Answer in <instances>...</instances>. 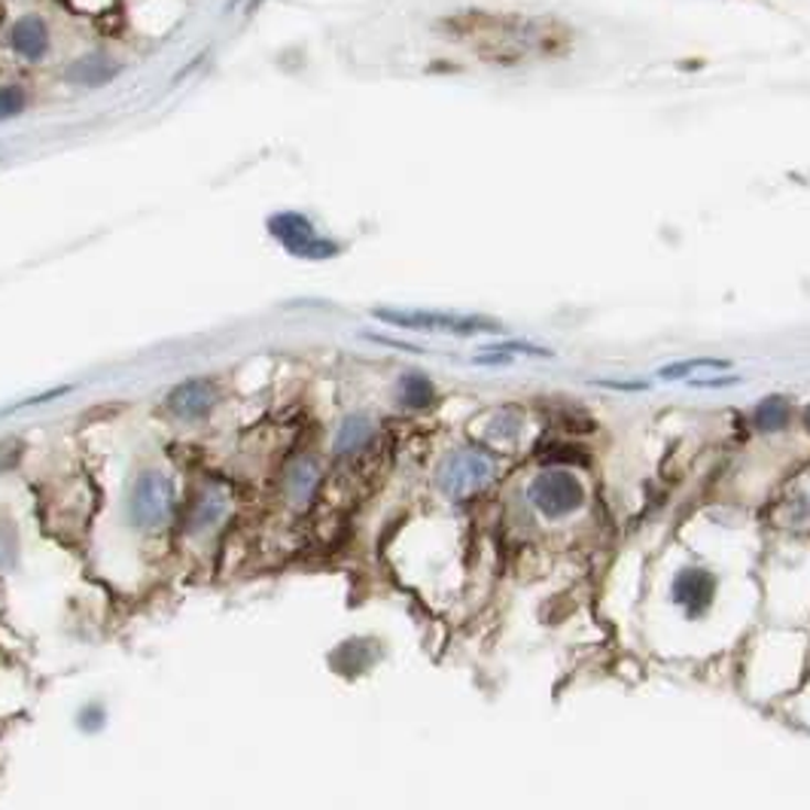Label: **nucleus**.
<instances>
[{
    "label": "nucleus",
    "instance_id": "nucleus-1",
    "mask_svg": "<svg viewBox=\"0 0 810 810\" xmlns=\"http://www.w3.org/2000/svg\"><path fill=\"white\" fill-rule=\"evenodd\" d=\"M266 229H269L271 238L290 257L305 259V262H323V259H333L342 253V245L335 238L321 235V231L314 229V223L305 214H299V210H278V214H271Z\"/></svg>",
    "mask_w": 810,
    "mask_h": 810
},
{
    "label": "nucleus",
    "instance_id": "nucleus-2",
    "mask_svg": "<svg viewBox=\"0 0 810 810\" xmlns=\"http://www.w3.org/2000/svg\"><path fill=\"white\" fill-rule=\"evenodd\" d=\"M378 321L399 326V330H414V333H454V335H476V333H500L503 326L478 314H454V311H424V309H375Z\"/></svg>",
    "mask_w": 810,
    "mask_h": 810
},
{
    "label": "nucleus",
    "instance_id": "nucleus-3",
    "mask_svg": "<svg viewBox=\"0 0 810 810\" xmlns=\"http://www.w3.org/2000/svg\"><path fill=\"white\" fill-rule=\"evenodd\" d=\"M494 473H497V461L490 457L488 451L466 445V449L451 451L449 457L442 461L436 473V485L451 500H466L476 490L485 488L494 478Z\"/></svg>",
    "mask_w": 810,
    "mask_h": 810
},
{
    "label": "nucleus",
    "instance_id": "nucleus-4",
    "mask_svg": "<svg viewBox=\"0 0 810 810\" xmlns=\"http://www.w3.org/2000/svg\"><path fill=\"white\" fill-rule=\"evenodd\" d=\"M528 500L530 506L549 518V521H558V518H566L582 509L585 503V488L570 469L564 466H552V469H542L533 476L528 488Z\"/></svg>",
    "mask_w": 810,
    "mask_h": 810
},
{
    "label": "nucleus",
    "instance_id": "nucleus-5",
    "mask_svg": "<svg viewBox=\"0 0 810 810\" xmlns=\"http://www.w3.org/2000/svg\"><path fill=\"white\" fill-rule=\"evenodd\" d=\"M171 503H174V490L165 473L143 469L129 494L131 525L141 530H159L171 518Z\"/></svg>",
    "mask_w": 810,
    "mask_h": 810
},
{
    "label": "nucleus",
    "instance_id": "nucleus-6",
    "mask_svg": "<svg viewBox=\"0 0 810 810\" xmlns=\"http://www.w3.org/2000/svg\"><path fill=\"white\" fill-rule=\"evenodd\" d=\"M673 604L680 606L689 618H701L713 606L716 597V576L704 566H682L673 576Z\"/></svg>",
    "mask_w": 810,
    "mask_h": 810
},
{
    "label": "nucleus",
    "instance_id": "nucleus-7",
    "mask_svg": "<svg viewBox=\"0 0 810 810\" xmlns=\"http://www.w3.org/2000/svg\"><path fill=\"white\" fill-rule=\"evenodd\" d=\"M168 412L181 421H198V418H207L210 409L217 406V381L210 378H190L177 385L165 399Z\"/></svg>",
    "mask_w": 810,
    "mask_h": 810
},
{
    "label": "nucleus",
    "instance_id": "nucleus-8",
    "mask_svg": "<svg viewBox=\"0 0 810 810\" xmlns=\"http://www.w3.org/2000/svg\"><path fill=\"white\" fill-rule=\"evenodd\" d=\"M119 77V65L104 52H86L77 62H71L65 71L67 83H74L79 89H101L107 83Z\"/></svg>",
    "mask_w": 810,
    "mask_h": 810
},
{
    "label": "nucleus",
    "instance_id": "nucleus-9",
    "mask_svg": "<svg viewBox=\"0 0 810 810\" xmlns=\"http://www.w3.org/2000/svg\"><path fill=\"white\" fill-rule=\"evenodd\" d=\"M10 46L19 58L25 62H40L50 52V28L40 15H22L10 28Z\"/></svg>",
    "mask_w": 810,
    "mask_h": 810
},
{
    "label": "nucleus",
    "instance_id": "nucleus-10",
    "mask_svg": "<svg viewBox=\"0 0 810 810\" xmlns=\"http://www.w3.org/2000/svg\"><path fill=\"white\" fill-rule=\"evenodd\" d=\"M226 512H229V494H226V488H219V485L210 482V485H205L195 494L193 509H190V530L205 533L214 525H219L226 518Z\"/></svg>",
    "mask_w": 810,
    "mask_h": 810
},
{
    "label": "nucleus",
    "instance_id": "nucleus-11",
    "mask_svg": "<svg viewBox=\"0 0 810 810\" xmlns=\"http://www.w3.org/2000/svg\"><path fill=\"white\" fill-rule=\"evenodd\" d=\"M317 485H321V463L302 454L296 461L290 463L287 469V497L296 503V506H309L317 494Z\"/></svg>",
    "mask_w": 810,
    "mask_h": 810
},
{
    "label": "nucleus",
    "instance_id": "nucleus-12",
    "mask_svg": "<svg viewBox=\"0 0 810 810\" xmlns=\"http://www.w3.org/2000/svg\"><path fill=\"white\" fill-rule=\"evenodd\" d=\"M372 436L375 424L369 414H347L345 421L338 424V433H335V457H354L357 451H363L372 442Z\"/></svg>",
    "mask_w": 810,
    "mask_h": 810
},
{
    "label": "nucleus",
    "instance_id": "nucleus-13",
    "mask_svg": "<svg viewBox=\"0 0 810 810\" xmlns=\"http://www.w3.org/2000/svg\"><path fill=\"white\" fill-rule=\"evenodd\" d=\"M397 397L402 409H412V412H424L436 402V387L426 378L424 372H402L397 385Z\"/></svg>",
    "mask_w": 810,
    "mask_h": 810
},
{
    "label": "nucleus",
    "instance_id": "nucleus-14",
    "mask_svg": "<svg viewBox=\"0 0 810 810\" xmlns=\"http://www.w3.org/2000/svg\"><path fill=\"white\" fill-rule=\"evenodd\" d=\"M789 424V402L784 397H765L756 406V426H759L762 433H777V430H784Z\"/></svg>",
    "mask_w": 810,
    "mask_h": 810
},
{
    "label": "nucleus",
    "instance_id": "nucleus-15",
    "mask_svg": "<svg viewBox=\"0 0 810 810\" xmlns=\"http://www.w3.org/2000/svg\"><path fill=\"white\" fill-rule=\"evenodd\" d=\"M518 433H521V412L500 409V412L490 418L488 439H494V442H515Z\"/></svg>",
    "mask_w": 810,
    "mask_h": 810
},
{
    "label": "nucleus",
    "instance_id": "nucleus-16",
    "mask_svg": "<svg viewBox=\"0 0 810 810\" xmlns=\"http://www.w3.org/2000/svg\"><path fill=\"white\" fill-rule=\"evenodd\" d=\"M732 363L728 360H682V363H673V366H665L661 369V378L665 381H680V378H689L692 372H698V369H728Z\"/></svg>",
    "mask_w": 810,
    "mask_h": 810
},
{
    "label": "nucleus",
    "instance_id": "nucleus-17",
    "mask_svg": "<svg viewBox=\"0 0 810 810\" xmlns=\"http://www.w3.org/2000/svg\"><path fill=\"white\" fill-rule=\"evenodd\" d=\"M28 107V91L22 86H0V122L13 119Z\"/></svg>",
    "mask_w": 810,
    "mask_h": 810
},
{
    "label": "nucleus",
    "instance_id": "nucleus-18",
    "mask_svg": "<svg viewBox=\"0 0 810 810\" xmlns=\"http://www.w3.org/2000/svg\"><path fill=\"white\" fill-rule=\"evenodd\" d=\"M19 558V540H15V528L0 518V570H10Z\"/></svg>",
    "mask_w": 810,
    "mask_h": 810
},
{
    "label": "nucleus",
    "instance_id": "nucleus-19",
    "mask_svg": "<svg viewBox=\"0 0 810 810\" xmlns=\"http://www.w3.org/2000/svg\"><path fill=\"white\" fill-rule=\"evenodd\" d=\"M485 350H494V354H530V357H552L549 347H537L528 345V342H494Z\"/></svg>",
    "mask_w": 810,
    "mask_h": 810
},
{
    "label": "nucleus",
    "instance_id": "nucleus-20",
    "mask_svg": "<svg viewBox=\"0 0 810 810\" xmlns=\"http://www.w3.org/2000/svg\"><path fill=\"white\" fill-rule=\"evenodd\" d=\"M104 725V710L101 708H86L83 710V716H79V728L83 732H95V728H101Z\"/></svg>",
    "mask_w": 810,
    "mask_h": 810
},
{
    "label": "nucleus",
    "instance_id": "nucleus-21",
    "mask_svg": "<svg viewBox=\"0 0 810 810\" xmlns=\"http://www.w3.org/2000/svg\"><path fill=\"white\" fill-rule=\"evenodd\" d=\"M692 387H701V390H708V387H728V385H737V378L734 375H728V378H694V381H689Z\"/></svg>",
    "mask_w": 810,
    "mask_h": 810
},
{
    "label": "nucleus",
    "instance_id": "nucleus-22",
    "mask_svg": "<svg viewBox=\"0 0 810 810\" xmlns=\"http://www.w3.org/2000/svg\"><path fill=\"white\" fill-rule=\"evenodd\" d=\"M601 387H613V390H646L644 381H601Z\"/></svg>",
    "mask_w": 810,
    "mask_h": 810
},
{
    "label": "nucleus",
    "instance_id": "nucleus-23",
    "mask_svg": "<svg viewBox=\"0 0 810 810\" xmlns=\"http://www.w3.org/2000/svg\"><path fill=\"white\" fill-rule=\"evenodd\" d=\"M804 426H808V433H810V406L804 409Z\"/></svg>",
    "mask_w": 810,
    "mask_h": 810
},
{
    "label": "nucleus",
    "instance_id": "nucleus-24",
    "mask_svg": "<svg viewBox=\"0 0 810 810\" xmlns=\"http://www.w3.org/2000/svg\"><path fill=\"white\" fill-rule=\"evenodd\" d=\"M259 3H262V0H250V7H247V10H250V13H253V10H257Z\"/></svg>",
    "mask_w": 810,
    "mask_h": 810
},
{
    "label": "nucleus",
    "instance_id": "nucleus-25",
    "mask_svg": "<svg viewBox=\"0 0 810 810\" xmlns=\"http://www.w3.org/2000/svg\"><path fill=\"white\" fill-rule=\"evenodd\" d=\"M235 3H238V0H231V7H235Z\"/></svg>",
    "mask_w": 810,
    "mask_h": 810
}]
</instances>
